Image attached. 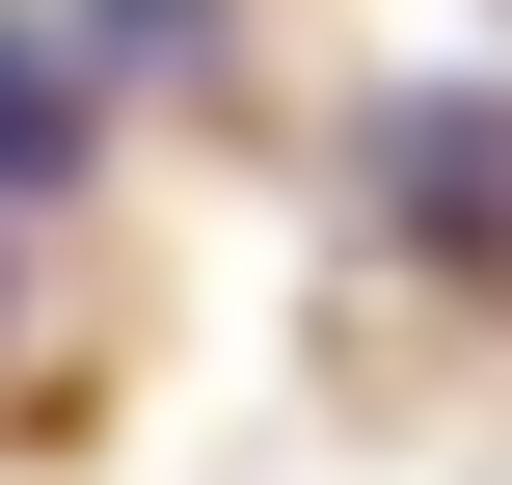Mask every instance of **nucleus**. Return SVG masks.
Masks as SVG:
<instances>
[{"mask_svg":"<svg viewBox=\"0 0 512 485\" xmlns=\"http://www.w3.org/2000/svg\"><path fill=\"white\" fill-rule=\"evenodd\" d=\"M351 189H378L432 270H486V297H512V81H405V108L351 135Z\"/></svg>","mask_w":512,"mask_h":485,"instance_id":"nucleus-1","label":"nucleus"},{"mask_svg":"<svg viewBox=\"0 0 512 485\" xmlns=\"http://www.w3.org/2000/svg\"><path fill=\"white\" fill-rule=\"evenodd\" d=\"M81 81H108L81 27H0V216H54V189H81Z\"/></svg>","mask_w":512,"mask_h":485,"instance_id":"nucleus-2","label":"nucleus"},{"mask_svg":"<svg viewBox=\"0 0 512 485\" xmlns=\"http://www.w3.org/2000/svg\"><path fill=\"white\" fill-rule=\"evenodd\" d=\"M216 27H243V0H81V54H108V81H189Z\"/></svg>","mask_w":512,"mask_h":485,"instance_id":"nucleus-3","label":"nucleus"}]
</instances>
